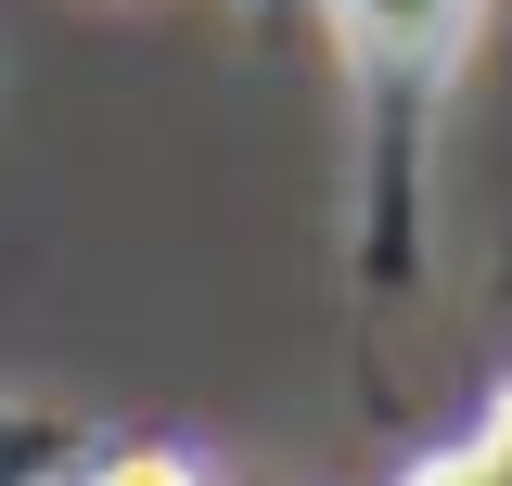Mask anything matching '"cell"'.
Wrapping results in <instances>:
<instances>
[{"label":"cell","mask_w":512,"mask_h":486,"mask_svg":"<svg viewBox=\"0 0 512 486\" xmlns=\"http://www.w3.org/2000/svg\"><path fill=\"white\" fill-rule=\"evenodd\" d=\"M346 13V52L372 64V77H448V52H461V26H474V0H333Z\"/></svg>","instance_id":"cell-1"},{"label":"cell","mask_w":512,"mask_h":486,"mask_svg":"<svg viewBox=\"0 0 512 486\" xmlns=\"http://www.w3.org/2000/svg\"><path fill=\"white\" fill-rule=\"evenodd\" d=\"M90 486H205V461H180V448H116Z\"/></svg>","instance_id":"cell-2"},{"label":"cell","mask_w":512,"mask_h":486,"mask_svg":"<svg viewBox=\"0 0 512 486\" xmlns=\"http://www.w3.org/2000/svg\"><path fill=\"white\" fill-rule=\"evenodd\" d=\"M410 486H500V474H487V448L461 435V448H436V461H423V474H410Z\"/></svg>","instance_id":"cell-3"},{"label":"cell","mask_w":512,"mask_h":486,"mask_svg":"<svg viewBox=\"0 0 512 486\" xmlns=\"http://www.w3.org/2000/svg\"><path fill=\"white\" fill-rule=\"evenodd\" d=\"M474 448H487V474L512 486V384H500V410H487V423H474Z\"/></svg>","instance_id":"cell-4"}]
</instances>
